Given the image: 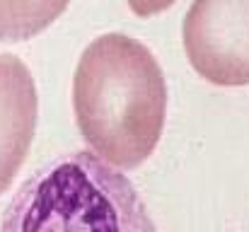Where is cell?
Instances as JSON below:
<instances>
[{
    "mask_svg": "<svg viewBox=\"0 0 249 232\" xmlns=\"http://www.w3.org/2000/svg\"><path fill=\"white\" fill-rule=\"evenodd\" d=\"M191 68L213 85H249V0H194L184 17Z\"/></svg>",
    "mask_w": 249,
    "mask_h": 232,
    "instance_id": "3",
    "label": "cell"
},
{
    "mask_svg": "<svg viewBox=\"0 0 249 232\" xmlns=\"http://www.w3.org/2000/svg\"><path fill=\"white\" fill-rule=\"evenodd\" d=\"M39 116L36 85L12 54L0 56V196L10 189L29 153Z\"/></svg>",
    "mask_w": 249,
    "mask_h": 232,
    "instance_id": "4",
    "label": "cell"
},
{
    "mask_svg": "<svg viewBox=\"0 0 249 232\" xmlns=\"http://www.w3.org/2000/svg\"><path fill=\"white\" fill-rule=\"evenodd\" d=\"M0 232H158L126 174L94 153H66L12 196Z\"/></svg>",
    "mask_w": 249,
    "mask_h": 232,
    "instance_id": "2",
    "label": "cell"
},
{
    "mask_svg": "<svg viewBox=\"0 0 249 232\" xmlns=\"http://www.w3.org/2000/svg\"><path fill=\"white\" fill-rule=\"evenodd\" d=\"M73 107L85 143L119 169H136L160 143L167 82L148 46L126 34H104L80 56Z\"/></svg>",
    "mask_w": 249,
    "mask_h": 232,
    "instance_id": "1",
    "label": "cell"
},
{
    "mask_svg": "<svg viewBox=\"0 0 249 232\" xmlns=\"http://www.w3.org/2000/svg\"><path fill=\"white\" fill-rule=\"evenodd\" d=\"M71 0H0V41H27L56 22Z\"/></svg>",
    "mask_w": 249,
    "mask_h": 232,
    "instance_id": "5",
    "label": "cell"
},
{
    "mask_svg": "<svg viewBox=\"0 0 249 232\" xmlns=\"http://www.w3.org/2000/svg\"><path fill=\"white\" fill-rule=\"evenodd\" d=\"M174 2L177 0H128V7L138 17H153L158 12H165L167 7H172Z\"/></svg>",
    "mask_w": 249,
    "mask_h": 232,
    "instance_id": "6",
    "label": "cell"
}]
</instances>
